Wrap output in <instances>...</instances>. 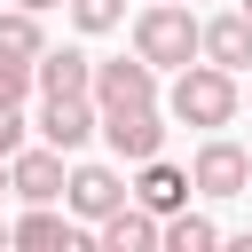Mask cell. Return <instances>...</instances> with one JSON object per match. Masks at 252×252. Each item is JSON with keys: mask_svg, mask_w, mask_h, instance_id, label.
I'll use <instances>...</instances> for the list:
<instances>
[{"mask_svg": "<svg viewBox=\"0 0 252 252\" xmlns=\"http://www.w3.org/2000/svg\"><path fill=\"white\" fill-rule=\"evenodd\" d=\"M0 55H32V63L47 55V32H39V8H24V0H16V8H0Z\"/></svg>", "mask_w": 252, "mask_h": 252, "instance_id": "14", "label": "cell"}, {"mask_svg": "<svg viewBox=\"0 0 252 252\" xmlns=\"http://www.w3.org/2000/svg\"><path fill=\"white\" fill-rule=\"evenodd\" d=\"M213 244H220V228H213L205 213H189V205L165 213V252H213Z\"/></svg>", "mask_w": 252, "mask_h": 252, "instance_id": "15", "label": "cell"}, {"mask_svg": "<svg viewBox=\"0 0 252 252\" xmlns=\"http://www.w3.org/2000/svg\"><path fill=\"white\" fill-rule=\"evenodd\" d=\"M0 189H16V181H8V158H0Z\"/></svg>", "mask_w": 252, "mask_h": 252, "instance_id": "21", "label": "cell"}, {"mask_svg": "<svg viewBox=\"0 0 252 252\" xmlns=\"http://www.w3.org/2000/svg\"><path fill=\"white\" fill-rule=\"evenodd\" d=\"M24 150V102H0V158Z\"/></svg>", "mask_w": 252, "mask_h": 252, "instance_id": "18", "label": "cell"}, {"mask_svg": "<svg viewBox=\"0 0 252 252\" xmlns=\"http://www.w3.org/2000/svg\"><path fill=\"white\" fill-rule=\"evenodd\" d=\"M39 94H94V55L47 47V55H39Z\"/></svg>", "mask_w": 252, "mask_h": 252, "instance_id": "12", "label": "cell"}, {"mask_svg": "<svg viewBox=\"0 0 252 252\" xmlns=\"http://www.w3.org/2000/svg\"><path fill=\"white\" fill-rule=\"evenodd\" d=\"M24 8H39V16H47V8H71V0H24Z\"/></svg>", "mask_w": 252, "mask_h": 252, "instance_id": "19", "label": "cell"}, {"mask_svg": "<svg viewBox=\"0 0 252 252\" xmlns=\"http://www.w3.org/2000/svg\"><path fill=\"white\" fill-rule=\"evenodd\" d=\"M102 142H110L126 165H150V158L165 150V118H158V102H126V110H102Z\"/></svg>", "mask_w": 252, "mask_h": 252, "instance_id": "3", "label": "cell"}, {"mask_svg": "<svg viewBox=\"0 0 252 252\" xmlns=\"http://www.w3.org/2000/svg\"><path fill=\"white\" fill-rule=\"evenodd\" d=\"M189 189H197V173H181V165H165V158H150V165L134 173V197H142L150 213H181Z\"/></svg>", "mask_w": 252, "mask_h": 252, "instance_id": "11", "label": "cell"}, {"mask_svg": "<svg viewBox=\"0 0 252 252\" xmlns=\"http://www.w3.org/2000/svg\"><path fill=\"white\" fill-rule=\"evenodd\" d=\"M244 16H252V0H244Z\"/></svg>", "mask_w": 252, "mask_h": 252, "instance_id": "22", "label": "cell"}, {"mask_svg": "<svg viewBox=\"0 0 252 252\" xmlns=\"http://www.w3.org/2000/svg\"><path fill=\"white\" fill-rule=\"evenodd\" d=\"M94 102L102 110H126V102H158V63L150 55H110V63H94Z\"/></svg>", "mask_w": 252, "mask_h": 252, "instance_id": "5", "label": "cell"}, {"mask_svg": "<svg viewBox=\"0 0 252 252\" xmlns=\"http://www.w3.org/2000/svg\"><path fill=\"white\" fill-rule=\"evenodd\" d=\"M134 55H150L158 71H181V63L205 55V24H197L181 0H150V8L134 16Z\"/></svg>", "mask_w": 252, "mask_h": 252, "instance_id": "2", "label": "cell"}, {"mask_svg": "<svg viewBox=\"0 0 252 252\" xmlns=\"http://www.w3.org/2000/svg\"><path fill=\"white\" fill-rule=\"evenodd\" d=\"M205 55L228 63V71H244V63H252V16H244V8L213 16V24H205Z\"/></svg>", "mask_w": 252, "mask_h": 252, "instance_id": "13", "label": "cell"}, {"mask_svg": "<svg viewBox=\"0 0 252 252\" xmlns=\"http://www.w3.org/2000/svg\"><path fill=\"white\" fill-rule=\"evenodd\" d=\"M94 244H102V252H158V244H165V213H150L142 197H126V205L94 228Z\"/></svg>", "mask_w": 252, "mask_h": 252, "instance_id": "9", "label": "cell"}, {"mask_svg": "<svg viewBox=\"0 0 252 252\" xmlns=\"http://www.w3.org/2000/svg\"><path fill=\"white\" fill-rule=\"evenodd\" d=\"M189 173H197L205 197H244V189H252V158H244V142H228V134H213Z\"/></svg>", "mask_w": 252, "mask_h": 252, "instance_id": "7", "label": "cell"}, {"mask_svg": "<svg viewBox=\"0 0 252 252\" xmlns=\"http://www.w3.org/2000/svg\"><path fill=\"white\" fill-rule=\"evenodd\" d=\"M236 102H244V87H236V71L228 63H181L173 71V87H165V118H181V126H205V134H220L228 118H236Z\"/></svg>", "mask_w": 252, "mask_h": 252, "instance_id": "1", "label": "cell"}, {"mask_svg": "<svg viewBox=\"0 0 252 252\" xmlns=\"http://www.w3.org/2000/svg\"><path fill=\"white\" fill-rule=\"evenodd\" d=\"M71 24L79 32H118L126 24V0H71Z\"/></svg>", "mask_w": 252, "mask_h": 252, "instance_id": "16", "label": "cell"}, {"mask_svg": "<svg viewBox=\"0 0 252 252\" xmlns=\"http://www.w3.org/2000/svg\"><path fill=\"white\" fill-rule=\"evenodd\" d=\"M79 228H87V220H79L71 205H63V213H55V205H32V213L16 220V244H24V252H71V244H87Z\"/></svg>", "mask_w": 252, "mask_h": 252, "instance_id": "10", "label": "cell"}, {"mask_svg": "<svg viewBox=\"0 0 252 252\" xmlns=\"http://www.w3.org/2000/svg\"><path fill=\"white\" fill-rule=\"evenodd\" d=\"M71 150H55V142H39V150H16L8 158V181H16V197L24 205H55L63 189H71V165H63Z\"/></svg>", "mask_w": 252, "mask_h": 252, "instance_id": "4", "label": "cell"}, {"mask_svg": "<svg viewBox=\"0 0 252 252\" xmlns=\"http://www.w3.org/2000/svg\"><path fill=\"white\" fill-rule=\"evenodd\" d=\"M87 134H102V102H94V94H47V110H39V142H55V150H87Z\"/></svg>", "mask_w": 252, "mask_h": 252, "instance_id": "6", "label": "cell"}, {"mask_svg": "<svg viewBox=\"0 0 252 252\" xmlns=\"http://www.w3.org/2000/svg\"><path fill=\"white\" fill-rule=\"evenodd\" d=\"M126 197H134V189H126V181H118L110 165H71V189H63V205H71V213H79L87 228H102V220H110V213H118Z\"/></svg>", "mask_w": 252, "mask_h": 252, "instance_id": "8", "label": "cell"}, {"mask_svg": "<svg viewBox=\"0 0 252 252\" xmlns=\"http://www.w3.org/2000/svg\"><path fill=\"white\" fill-rule=\"evenodd\" d=\"M0 244H16V220H0Z\"/></svg>", "mask_w": 252, "mask_h": 252, "instance_id": "20", "label": "cell"}, {"mask_svg": "<svg viewBox=\"0 0 252 252\" xmlns=\"http://www.w3.org/2000/svg\"><path fill=\"white\" fill-rule=\"evenodd\" d=\"M32 87H39V63L32 55H0V102H24Z\"/></svg>", "mask_w": 252, "mask_h": 252, "instance_id": "17", "label": "cell"}]
</instances>
